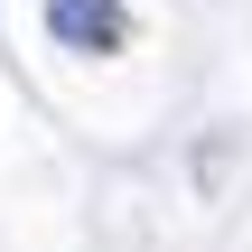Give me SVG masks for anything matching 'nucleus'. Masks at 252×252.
I'll use <instances>...</instances> for the list:
<instances>
[{
  "label": "nucleus",
  "mask_w": 252,
  "mask_h": 252,
  "mask_svg": "<svg viewBox=\"0 0 252 252\" xmlns=\"http://www.w3.org/2000/svg\"><path fill=\"white\" fill-rule=\"evenodd\" d=\"M47 37L65 56H112L131 37V9L122 0H47Z\"/></svg>",
  "instance_id": "obj_1"
}]
</instances>
